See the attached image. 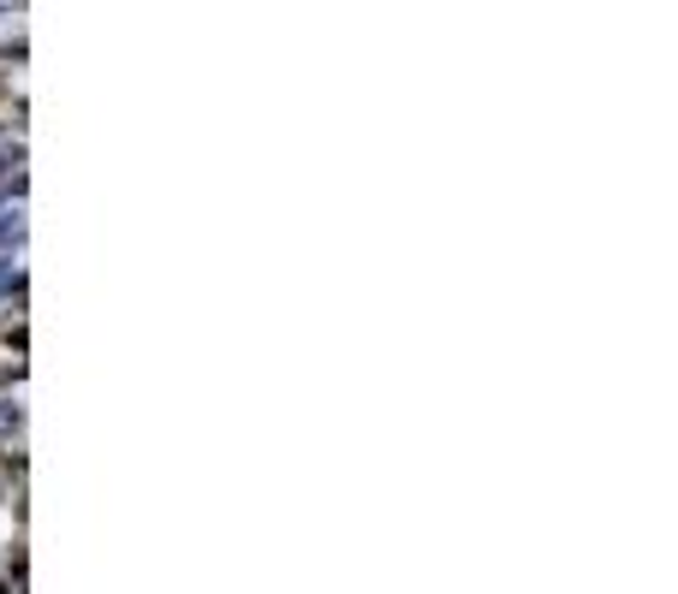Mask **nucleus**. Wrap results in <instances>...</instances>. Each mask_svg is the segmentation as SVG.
I'll list each match as a JSON object with an SVG mask.
<instances>
[]
</instances>
